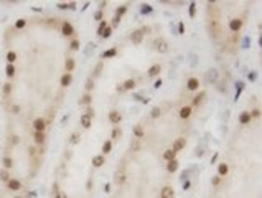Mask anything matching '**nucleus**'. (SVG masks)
Wrapping results in <instances>:
<instances>
[{"mask_svg":"<svg viewBox=\"0 0 262 198\" xmlns=\"http://www.w3.org/2000/svg\"><path fill=\"white\" fill-rule=\"evenodd\" d=\"M155 50H157L158 53H167L168 51V43H167V40H163V38H158V40H155Z\"/></svg>","mask_w":262,"mask_h":198,"instance_id":"nucleus-1","label":"nucleus"},{"mask_svg":"<svg viewBox=\"0 0 262 198\" xmlns=\"http://www.w3.org/2000/svg\"><path fill=\"white\" fill-rule=\"evenodd\" d=\"M33 127H35V132H45L46 121H45V119H41V117L35 119V121H33Z\"/></svg>","mask_w":262,"mask_h":198,"instance_id":"nucleus-2","label":"nucleus"},{"mask_svg":"<svg viewBox=\"0 0 262 198\" xmlns=\"http://www.w3.org/2000/svg\"><path fill=\"white\" fill-rule=\"evenodd\" d=\"M142 38H144V33L140 32V30H134L130 35V40L132 43H135V45H140L142 43Z\"/></svg>","mask_w":262,"mask_h":198,"instance_id":"nucleus-3","label":"nucleus"},{"mask_svg":"<svg viewBox=\"0 0 262 198\" xmlns=\"http://www.w3.org/2000/svg\"><path fill=\"white\" fill-rule=\"evenodd\" d=\"M241 26H243V20L241 18H232L229 22V30L231 32H239Z\"/></svg>","mask_w":262,"mask_h":198,"instance_id":"nucleus-4","label":"nucleus"},{"mask_svg":"<svg viewBox=\"0 0 262 198\" xmlns=\"http://www.w3.org/2000/svg\"><path fill=\"white\" fill-rule=\"evenodd\" d=\"M160 197L162 198H175V191L171 187H163L162 191H160Z\"/></svg>","mask_w":262,"mask_h":198,"instance_id":"nucleus-5","label":"nucleus"},{"mask_svg":"<svg viewBox=\"0 0 262 198\" xmlns=\"http://www.w3.org/2000/svg\"><path fill=\"white\" fill-rule=\"evenodd\" d=\"M61 30H63V35H64V36H71L73 33H74V28H73V25L69 22H64L63 26H61Z\"/></svg>","mask_w":262,"mask_h":198,"instance_id":"nucleus-6","label":"nucleus"},{"mask_svg":"<svg viewBox=\"0 0 262 198\" xmlns=\"http://www.w3.org/2000/svg\"><path fill=\"white\" fill-rule=\"evenodd\" d=\"M185 145H186L185 137H180V139H177V140H175V144H173V147H171V150L178 152V150H181V149H185Z\"/></svg>","mask_w":262,"mask_h":198,"instance_id":"nucleus-7","label":"nucleus"},{"mask_svg":"<svg viewBox=\"0 0 262 198\" xmlns=\"http://www.w3.org/2000/svg\"><path fill=\"white\" fill-rule=\"evenodd\" d=\"M120 119H122V116H120V112H119V111H111V112H109V121H111L112 124H119V122H120Z\"/></svg>","mask_w":262,"mask_h":198,"instance_id":"nucleus-8","label":"nucleus"},{"mask_svg":"<svg viewBox=\"0 0 262 198\" xmlns=\"http://www.w3.org/2000/svg\"><path fill=\"white\" fill-rule=\"evenodd\" d=\"M198 86H200V81H198V78H190V79H188V83H186V88H188L190 91H196Z\"/></svg>","mask_w":262,"mask_h":198,"instance_id":"nucleus-9","label":"nucleus"},{"mask_svg":"<svg viewBox=\"0 0 262 198\" xmlns=\"http://www.w3.org/2000/svg\"><path fill=\"white\" fill-rule=\"evenodd\" d=\"M7 187H8L10 190H20V188H21V183H20L18 180H15V178H10V180L7 182Z\"/></svg>","mask_w":262,"mask_h":198,"instance_id":"nucleus-10","label":"nucleus"},{"mask_svg":"<svg viewBox=\"0 0 262 198\" xmlns=\"http://www.w3.org/2000/svg\"><path fill=\"white\" fill-rule=\"evenodd\" d=\"M71 81H73V74H71V73H66V74H63V78H61V81H59V83H61V86H63V88H66V86L71 84Z\"/></svg>","mask_w":262,"mask_h":198,"instance_id":"nucleus-11","label":"nucleus"},{"mask_svg":"<svg viewBox=\"0 0 262 198\" xmlns=\"http://www.w3.org/2000/svg\"><path fill=\"white\" fill-rule=\"evenodd\" d=\"M105 164V158H104V155H96V157H92V165L94 167H102V165Z\"/></svg>","mask_w":262,"mask_h":198,"instance_id":"nucleus-12","label":"nucleus"},{"mask_svg":"<svg viewBox=\"0 0 262 198\" xmlns=\"http://www.w3.org/2000/svg\"><path fill=\"white\" fill-rule=\"evenodd\" d=\"M190 116H191V107L190 106H185V107L180 109V117L181 119H188Z\"/></svg>","mask_w":262,"mask_h":198,"instance_id":"nucleus-13","label":"nucleus"},{"mask_svg":"<svg viewBox=\"0 0 262 198\" xmlns=\"http://www.w3.org/2000/svg\"><path fill=\"white\" fill-rule=\"evenodd\" d=\"M160 71H162V66H160V65H153V66H150V69H148V76L153 78V76H157Z\"/></svg>","mask_w":262,"mask_h":198,"instance_id":"nucleus-14","label":"nucleus"},{"mask_svg":"<svg viewBox=\"0 0 262 198\" xmlns=\"http://www.w3.org/2000/svg\"><path fill=\"white\" fill-rule=\"evenodd\" d=\"M175 157H177V152H175V150H171V149H168V150H165V152H163V158L167 160V162L173 160Z\"/></svg>","mask_w":262,"mask_h":198,"instance_id":"nucleus-15","label":"nucleus"},{"mask_svg":"<svg viewBox=\"0 0 262 198\" xmlns=\"http://www.w3.org/2000/svg\"><path fill=\"white\" fill-rule=\"evenodd\" d=\"M228 172H229V167H228V164H219V165H218V173H219V177H223V175H228Z\"/></svg>","mask_w":262,"mask_h":198,"instance_id":"nucleus-16","label":"nucleus"},{"mask_svg":"<svg viewBox=\"0 0 262 198\" xmlns=\"http://www.w3.org/2000/svg\"><path fill=\"white\" fill-rule=\"evenodd\" d=\"M167 170L171 172V173L178 170V162H177V158H173V160H170V162H168V165H167Z\"/></svg>","mask_w":262,"mask_h":198,"instance_id":"nucleus-17","label":"nucleus"},{"mask_svg":"<svg viewBox=\"0 0 262 198\" xmlns=\"http://www.w3.org/2000/svg\"><path fill=\"white\" fill-rule=\"evenodd\" d=\"M251 121V112H243V114H241V116H239V122H241V124H247V122H249Z\"/></svg>","mask_w":262,"mask_h":198,"instance_id":"nucleus-18","label":"nucleus"},{"mask_svg":"<svg viewBox=\"0 0 262 198\" xmlns=\"http://www.w3.org/2000/svg\"><path fill=\"white\" fill-rule=\"evenodd\" d=\"M81 125H83V127H86V129H87V127H91V117H89L87 114L81 116Z\"/></svg>","mask_w":262,"mask_h":198,"instance_id":"nucleus-19","label":"nucleus"},{"mask_svg":"<svg viewBox=\"0 0 262 198\" xmlns=\"http://www.w3.org/2000/svg\"><path fill=\"white\" fill-rule=\"evenodd\" d=\"M74 65H76V63H74V59H73V58H68V59H66V63H64L66 71H68V73H71L73 69H74Z\"/></svg>","mask_w":262,"mask_h":198,"instance_id":"nucleus-20","label":"nucleus"},{"mask_svg":"<svg viewBox=\"0 0 262 198\" xmlns=\"http://www.w3.org/2000/svg\"><path fill=\"white\" fill-rule=\"evenodd\" d=\"M122 86H124V91H130V89L135 88V81H134V79H127Z\"/></svg>","mask_w":262,"mask_h":198,"instance_id":"nucleus-21","label":"nucleus"},{"mask_svg":"<svg viewBox=\"0 0 262 198\" xmlns=\"http://www.w3.org/2000/svg\"><path fill=\"white\" fill-rule=\"evenodd\" d=\"M134 134H135V137H137V139L144 137L145 132H144V129H142V125H135V127H134Z\"/></svg>","mask_w":262,"mask_h":198,"instance_id":"nucleus-22","label":"nucleus"},{"mask_svg":"<svg viewBox=\"0 0 262 198\" xmlns=\"http://www.w3.org/2000/svg\"><path fill=\"white\" fill-rule=\"evenodd\" d=\"M204 96H206V92L201 91V92H200V94L196 96V98L193 99V106H200V104H201V102H203V98H204Z\"/></svg>","mask_w":262,"mask_h":198,"instance_id":"nucleus-23","label":"nucleus"},{"mask_svg":"<svg viewBox=\"0 0 262 198\" xmlns=\"http://www.w3.org/2000/svg\"><path fill=\"white\" fill-rule=\"evenodd\" d=\"M35 142L36 144H43L45 142V132H35Z\"/></svg>","mask_w":262,"mask_h":198,"instance_id":"nucleus-24","label":"nucleus"},{"mask_svg":"<svg viewBox=\"0 0 262 198\" xmlns=\"http://www.w3.org/2000/svg\"><path fill=\"white\" fill-rule=\"evenodd\" d=\"M116 182H117L119 185H122V183H124V182H125V173H124V172H122V170H120V172H117V173H116Z\"/></svg>","mask_w":262,"mask_h":198,"instance_id":"nucleus-25","label":"nucleus"},{"mask_svg":"<svg viewBox=\"0 0 262 198\" xmlns=\"http://www.w3.org/2000/svg\"><path fill=\"white\" fill-rule=\"evenodd\" d=\"M117 55V50L116 48H111V50H107V51L102 53V58H112V56H116Z\"/></svg>","mask_w":262,"mask_h":198,"instance_id":"nucleus-26","label":"nucleus"},{"mask_svg":"<svg viewBox=\"0 0 262 198\" xmlns=\"http://www.w3.org/2000/svg\"><path fill=\"white\" fill-rule=\"evenodd\" d=\"M15 59H17V53H15V51H8V53H7V61H8V65H13V63H15Z\"/></svg>","mask_w":262,"mask_h":198,"instance_id":"nucleus-27","label":"nucleus"},{"mask_svg":"<svg viewBox=\"0 0 262 198\" xmlns=\"http://www.w3.org/2000/svg\"><path fill=\"white\" fill-rule=\"evenodd\" d=\"M125 12H127V5H122V7H119L117 10H116V17H117V18H120V17H122V15H124Z\"/></svg>","mask_w":262,"mask_h":198,"instance_id":"nucleus-28","label":"nucleus"},{"mask_svg":"<svg viewBox=\"0 0 262 198\" xmlns=\"http://www.w3.org/2000/svg\"><path fill=\"white\" fill-rule=\"evenodd\" d=\"M5 73H7V76H8V78H12L13 74H15V66H13V65H7Z\"/></svg>","mask_w":262,"mask_h":198,"instance_id":"nucleus-29","label":"nucleus"},{"mask_svg":"<svg viewBox=\"0 0 262 198\" xmlns=\"http://www.w3.org/2000/svg\"><path fill=\"white\" fill-rule=\"evenodd\" d=\"M111 35H112V26H111V25H107V26H105V30L102 32V35H101V36H102V38H109Z\"/></svg>","mask_w":262,"mask_h":198,"instance_id":"nucleus-30","label":"nucleus"},{"mask_svg":"<svg viewBox=\"0 0 262 198\" xmlns=\"http://www.w3.org/2000/svg\"><path fill=\"white\" fill-rule=\"evenodd\" d=\"M111 149H112V142H111V140L104 142V145H102V152H104V154H109V152H111Z\"/></svg>","mask_w":262,"mask_h":198,"instance_id":"nucleus-31","label":"nucleus"},{"mask_svg":"<svg viewBox=\"0 0 262 198\" xmlns=\"http://www.w3.org/2000/svg\"><path fill=\"white\" fill-rule=\"evenodd\" d=\"M132 150L134 152H138L140 150V139H135V140H134V142H132Z\"/></svg>","mask_w":262,"mask_h":198,"instance_id":"nucleus-32","label":"nucleus"},{"mask_svg":"<svg viewBox=\"0 0 262 198\" xmlns=\"http://www.w3.org/2000/svg\"><path fill=\"white\" fill-rule=\"evenodd\" d=\"M3 165H5V170H7V168H12V167H13V160L10 157H5V158H3Z\"/></svg>","mask_w":262,"mask_h":198,"instance_id":"nucleus-33","label":"nucleus"},{"mask_svg":"<svg viewBox=\"0 0 262 198\" xmlns=\"http://www.w3.org/2000/svg\"><path fill=\"white\" fill-rule=\"evenodd\" d=\"M81 104H84V106L91 104V94H84L83 99H81Z\"/></svg>","mask_w":262,"mask_h":198,"instance_id":"nucleus-34","label":"nucleus"},{"mask_svg":"<svg viewBox=\"0 0 262 198\" xmlns=\"http://www.w3.org/2000/svg\"><path fill=\"white\" fill-rule=\"evenodd\" d=\"M0 180H3V182H8V180H10L8 172H7V170H0Z\"/></svg>","mask_w":262,"mask_h":198,"instance_id":"nucleus-35","label":"nucleus"},{"mask_svg":"<svg viewBox=\"0 0 262 198\" xmlns=\"http://www.w3.org/2000/svg\"><path fill=\"white\" fill-rule=\"evenodd\" d=\"M105 26H107V23H105V22H101V25L97 26V35H99V36L102 35V32L105 30Z\"/></svg>","mask_w":262,"mask_h":198,"instance_id":"nucleus-36","label":"nucleus"},{"mask_svg":"<svg viewBox=\"0 0 262 198\" xmlns=\"http://www.w3.org/2000/svg\"><path fill=\"white\" fill-rule=\"evenodd\" d=\"M211 183H213V187H218V185L221 183V177H219V175H216V177H213V180H211Z\"/></svg>","mask_w":262,"mask_h":198,"instance_id":"nucleus-37","label":"nucleus"},{"mask_svg":"<svg viewBox=\"0 0 262 198\" xmlns=\"http://www.w3.org/2000/svg\"><path fill=\"white\" fill-rule=\"evenodd\" d=\"M71 50H74V51L79 50V40H73L71 41Z\"/></svg>","mask_w":262,"mask_h":198,"instance_id":"nucleus-38","label":"nucleus"},{"mask_svg":"<svg viewBox=\"0 0 262 198\" xmlns=\"http://www.w3.org/2000/svg\"><path fill=\"white\" fill-rule=\"evenodd\" d=\"M25 25H26V20H23V18H20L18 22L15 23V26H17V28H23Z\"/></svg>","mask_w":262,"mask_h":198,"instance_id":"nucleus-39","label":"nucleus"},{"mask_svg":"<svg viewBox=\"0 0 262 198\" xmlns=\"http://www.w3.org/2000/svg\"><path fill=\"white\" fill-rule=\"evenodd\" d=\"M92 88H94V83H92V79L89 78L87 81H86V89H87V91H91Z\"/></svg>","mask_w":262,"mask_h":198,"instance_id":"nucleus-40","label":"nucleus"},{"mask_svg":"<svg viewBox=\"0 0 262 198\" xmlns=\"http://www.w3.org/2000/svg\"><path fill=\"white\" fill-rule=\"evenodd\" d=\"M119 137H120V129L116 127V129L112 131V139H119Z\"/></svg>","mask_w":262,"mask_h":198,"instance_id":"nucleus-41","label":"nucleus"},{"mask_svg":"<svg viewBox=\"0 0 262 198\" xmlns=\"http://www.w3.org/2000/svg\"><path fill=\"white\" fill-rule=\"evenodd\" d=\"M150 116H152V117H158V116H160V109H158V107H153Z\"/></svg>","mask_w":262,"mask_h":198,"instance_id":"nucleus-42","label":"nucleus"},{"mask_svg":"<svg viewBox=\"0 0 262 198\" xmlns=\"http://www.w3.org/2000/svg\"><path fill=\"white\" fill-rule=\"evenodd\" d=\"M195 13H196V5L191 3L190 5V17H195Z\"/></svg>","mask_w":262,"mask_h":198,"instance_id":"nucleus-43","label":"nucleus"},{"mask_svg":"<svg viewBox=\"0 0 262 198\" xmlns=\"http://www.w3.org/2000/svg\"><path fill=\"white\" fill-rule=\"evenodd\" d=\"M150 12H152L150 5H142V13H150Z\"/></svg>","mask_w":262,"mask_h":198,"instance_id":"nucleus-44","label":"nucleus"},{"mask_svg":"<svg viewBox=\"0 0 262 198\" xmlns=\"http://www.w3.org/2000/svg\"><path fill=\"white\" fill-rule=\"evenodd\" d=\"M3 91H5V94H10V92H12V84H10V83H7L5 88H3Z\"/></svg>","mask_w":262,"mask_h":198,"instance_id":"nucleus-45","label":"nucleus"},{"mask_svg":"<svg viewBox=\"0 0 262 198\" xmlns=\"http://www.w3.org/2000/svg\"><path fill=\"white\" fill-rule=\"evenodd\" d=\"M259 116H261V111H259V109H254V111L251 112V117H259Z\"/></svg>","mask_w":262,"mask_h":198,"instance_id":"nucleus-46","label":"nucleus"},{"mask_svg":"<svg viewBox=\"0 0 262 198\" xmlns=\"http://www.w3.org/2000/svg\"><path fill=\"white\" fill-rule=\"evenodd\" d=\"M94 18H96V20H102V12H101V10H97V12L94 13Z\"/></svg>","mask_w":262,"mask_h":198,"instance_id":"nucleus-47","label":"nucleus"},{"mask_svg":"<svg viewBox=\"0 0 262 198\" xmlns=\"http://www.w3.org/2000/svg\"><path fill=\"white\" fill-rule=\"evenodd\" d=\"M78 140H79V135H78V134H73V137H71V142H73V144H76V142H78Z\"/></svg>","mask_w":262,"mask_h":198,"instance_id":"nucleus-48","label":"nucleus"},{"mask_svg":"<svg viewBox=\"0 0 262 198\" xmlns=\"http://www.w3.org/2000/svg\"><path fill=\"white\" fill-rule=\"evenodd\" d=\"M56 198H68V197H66L64 191H58V193H56Z\"/></svg>","mask_w":262,"mask_h":198,"instance_id":"nucleus-49","label":"nucleus"},{"mask_svg":"<svg viewBox=\"0 0 262 198\" xmlns=\"http://www.w3.org/2000/svg\"><path fill=\"white\" fill-rule=\"evenodd\" d=\"M119 22H120V18H117V17H114V22H112V26H117Z\"/></svg>","mask_w":262,"mask_h":198,"instance_id":"nucleus-50","label":"nucleus"},{"mask_svg":"<svg viewBox=\"0 0 262 198\" xmlns=\"http://www.w3.org/2000/svg\"><path fill=\"white\" fill-rule=\"evenodd\" d=\"M178 30H180V33H181V35L185 33V25H183V23H180V25H178Z\"/></svg>","mask_w":262,"mask_h":198,"instance_id":"nucleus-51","label":"nucleus"},{"mask_svg":"<svg viewBox=\"0 0 262 198\" xmlns=\"http://www.w3.org/2000/svg\"><path fill=\"white\" fill-rule=\"evenodd\" d=\"M58 8L64 10V8H68V3H58Z\"/></svg>","mask_w":262,"mask_h":198,"instance_id":"nucleus-52","label":"nucleus"},{"mask_svg":"<svg viewBox=\"0 0 262 198\" xmlns=\"http://www.w3.org/2000/svg\"><path fill=\"white\" fill-rule=\"evenodd\" d=\"M117 91H119V92H124V86L119 84V86H117Z\"/></svg>","mask_w":262,"mask_h":198,"instance_id":"nucleus-53","label":"nucleus"},{"mask_svg":"<svg viewBox=\"0 0 262 198\" xmlns=\"http://www.w3.org/2000/svg\"><path fill=\"white\" fill-rule=\"evenodd\" d=\"M12 111H13V112H18V111H20V107H18V106H13Z\"/></svg>","mask_w":262,"mask_h":198,"instance_id":"nucleus-54","label":"nucleus"},{"mask_svg":"<svg viewBox=\"0 0 262 198\" xmlns=\"http://www.w3.org/2000/svg\"><path fill=\"white\" fill-rule=\"evenodd\" d=\"M160 86H162V81H160V79H158L157 83H155V88H160Z\"/></svg>","mask_w":262,"mask_h":198,"instance_id":"nucleus-55","label":"nucleus"},{"mask_svg":"<svg viewBox=\"0 0 262 198\" xmlns=\"http://www.w3.org/2000/svg\"><path fill=\"white\" fill-rule=\"evenodd\" d=\"M15 198H21V197H15Z\"/></svg>","mask_w":262,"mask_h":198,"instance_id":"nucleus-56","label":"nucleus"}]
</instances>
